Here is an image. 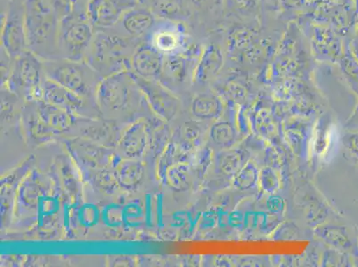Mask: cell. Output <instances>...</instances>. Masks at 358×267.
Listing matches in <instances>:
<instances>
[{"instance_id":"f1b7e54d","label":"cell","mask_w":358,"mask_h":267,"mask_svg":"<svg viewBox=\"0 0 358 267\" xmlns=\"http://www.w3.org/2000/svg\"><path fill=\"white\" fill-rule=\"evenodd\" d=\"M343 145L350 154L358 159V130L345 134Z\"/></svg>"},{"instance_id":"d6986e66","label":"cell","mask_w":358,"mask_h":267,"mask_svg":"<svg viewBox=\"0 0 358 267\" xmlns=\"http://www.w3.org/2000/svg\"><path fill=\"white\" fill-rule=\"evenodd\" d=\"M115 172L119 187L127 191L136 190L144 180V165L135 159L119 161L115 165Z\"/></svg>"},{"instance_id":"7a4b0ae2","label":"cell","mask_w":358,"mask_h":267,"mask_svg":"<svg viewBox=\"0 0 358 267\" xmlns=\"http://www.w3.org/2000/svg\"><path fill=\"white\" fill-rule=\"evenodd\" d=\"M94 37L93 25L87 12H80L73 6L59 22L58 50L63 53L65 59L83 62Z\"/></svg>"},{"instance_id":"f546056e","label":"cell","mask_w":358,"mask_h":267,"mask_svg":"<svg viewBox=\"0 0 358 267\" xmlns=\"http://www.w3.org/2000/svg\"><path fill=\"white\" fill-rule=\"evenodd\" d=\"M185 144L193 145L200 138V130L193 123H185L180 131Z\"/></svg>"},{"instance_id":"484cf974","label":"cell","mask_w":358,"mask_h":267,"mask_svg":"<svg viewBox=\"0 0 358 267\" xmlns=\"http://www.w3.org/2000/svg\"><path fill=\"white\" fill-rule=\"evenodd\" d=\"M162 75L169 79L181 81L185 75V64L183 59L177 55H166L162 68ZM161 75V76H162Z\"/></svg>"},{"instance_id":"9c48e42d","label":"cell","mask_w":358,"mask_h":267,"mask_svg":"<svg viewBox=\"0 0 358 267\" xmlns=\"http://www.w3.org/2000/svg\"><path fill=\"white\" fill-rule=\"evenodd\" d=\"M135 5L134 0H90L87 4V18L93 27L110 28Z\"/></svg>"},{"instance_id":"44dd1931","label":"cell","mask_w":358,"mask_h":267,"mask_svg":"<svg viewBox=\"0 0 358 267\" xmlns=\"http://www.w3.org/2000/svg\"><path fill=\"white\" fill-rule=\"evenodd\" d=\"M162 180L172 190L187 191L192 182L189 165L185 162H176L167 169Z\"/></svg>"},{"instance_id":"e0dca14e","label":"cell","mask_w":358,"mask_h":267,"mask_svg":"<svg viewBox=\"0 0 358 267\" xmlns=\"http://www.w3.org/2000/svg\"><path fill=\"white\" fill-rule=\"evenodd\" d=\"M119 22L127 34L139 38L148 35L156 21L155 15L148 9L133 8L124 13Z\"/></svg>"},{"instance_id":"5b68a950","label":"cell","mask_w":358,"mask_h":267,"mask_svg":"<svg viewBox=\"0 0 358 267\" xmlns=\"http://www.w3.org/2000/svg\"><path fill=\"white\" fill-rule=\"evenodd\" d=\"M45 78L87 99L95 86V71L83 62L61 59L44 64Z\"/></svg>"},{"instance_id":"83f0119b","label":"cell","mask_w":358,"mask_h":267,"mask_svg":"<svg viewBox=\"0 0 358 267\" xmlns=\"http://www.w3.org/2000/svg\"><path fill=\"white\" fill-rule=\"evenodd\" d=\"M94 178H95L96 187L107 194H112L119 187L115 168L113 171H110L108 168L100 169L97 171Z\"/></svg>"},{"instance_id":"cb8c5ba5","label":"cell","mask_w":358,"mask_h":267,"mask_svg":"<svg viewBox=\"0 0 358 267\" xmlns=\"http://www.w3.org/2000/svg\"><path fill=\"white\" fill-rule=\"evenodd\" d=\"M210 138L215 145L222 148H230L236 139L234 127L229 122H219L210 129Z\"/></svg>"},{"instance_id":"277c9868","label":"cell","mask_w":358,"mask_h":267,"mask_svg":"<svg viewBox=\"0 0 358 267\" xmlns=\"http://www.w3.org/2000/svg\"><path fill=\"white\" fill-rule=\"evenodd\" d=\"M129 42L119 36L100 32L94 37L90 48V63L94 70L112 71L113 73L131 70L128 57Z\"/></svg>"},{"instance_id":"ffe728a7","label":"cell","mask_w":358,"mask_h":267,"mask_svg":"<svg viewBox=\"0 0 358 267\" xmlns=\"http://www.w3.org/2000/svg\"><path fill=\"white\" fill-rule=\"evenodd\" d=\"M24 124L28 136H30L31 139L36 143L45 142L55 136H58L57 132L48 128L42 122L40 116L36 112L35 104L34 108L31 109V112L28 109L25 110Z\"/></svg>"},{"instance_id":"8992f818","label":"cell","mask_w":358,"mask_h":267,"mask_svg":"<svg viewBox=\"0 0 358 267\" xmlns=\"http://www.w3.org/2000/svg\"><path fill=\"white\" fill-rule=\"evenodd\" d=\"M138 89L131 71L110 74L97 85L96 103L103 110L118 112L128 106L133 93Z\"/></svg>"},{"instance_id":"6da1fadb","label":"cell","mask_w":358,"mask_h":267,"mask_svg":"<svg viewBox=\"0 0 358 267\" xmlns=\"http://www.w3.org/2000/svg\"><path fill=\"white\" fill-rule=\"evenodd\" d=\"M24 27L27 48L40 57L58 50V20L55 8L48 0H25Z\"/></svg>"},{"instance_id":"8fae6325","label":"cell","mask_w":358,"mask_h":267,"mask_svg":"<svg viewBox=\"0 0 358 267\" xmlns=\"http://www.w3.org/2000/svg\"><path fill=\"white\" fill-rule=\"evenodd\" d=\"M164 55L151 44L140 45L131 57L133 73L144 79L159 80L164 68Z\"/></svg>"},{"instance_id":"4316f807","label":"cell","mask_w":358,"mask_h":267,"mask_svg":"<svg viewBox=\"0 0 358 267\" xmlns=\"http://www.w3.org/2000/svg\"><path fill=\"white\" fill-rule=\"evenodd\" d=\"M259 185L266 193L275 194V192L278 191L280 185H281V179H280L278 172L271 166L260 169Z\"/></svg>"},{"instance_id":"603a6c76","label":"cell","mask_w":358,"mask_h":267,"mask_svg":"<svg viewBox=\"0 0 358 267\" xmlns=\"http://www.w3.org/2000/svg\"><path fill=\"white\" fill-rule=\"evenodd\" d=\"M222 110L220 100L213 96H200L192 104V113L198 119L211 120L217 118Z\"/></svg>"},{"instance_id":"7c38bea8","label":"cell","mask_w":358,"mask_h":267,"mask_svg":"<svg viewBox=\"0 0 358 267\" xmlns=\"http://www.w3.org/2000/svg\"><path fill=\"white\" fill-rule=\"evenodd\" d=\"M148 36V43L164 55L177 54L183 42L178 26L169 21L156 22Z\"/></svg>"},{"instance_id":"4fadbf2b","label":"cell","mask_w":358,"mask_h":267,"mask_svg":"<svg viewBox=\"0 0 358 267\" xmlns=\"http://www.w3.org/2000/svg\"><path fill=\"white\" fill-rule=\"evenodd\" d=\"M149 143L148 123L144 120H136L123 132L119 141L122 154L129 159L141 157Z\"/></svg>"},{"instance_id":"ac0fdd59","label":"cell","mask_w":358,"mask_h":267,"mask_svg":"<svg viewBox=\"0 0 358 267\" xmlns=\"http://www.w3.org/2000/svg\"><path fill=\"white\" fill-rule=\"evenodd\" d=\"M318 236L338 252L358 255V244L347 227L327 226L318 228Z\"/></svg>"},{"instance_id":"3957f363","label":"cell","mask_w":358,"mask_h":267,"mask_svg":"<svg viewBox=\"0 0 358 267\" xmlns=\"http://www.w3.org/2000/svg\"><path fill=\"white\" fill-rule=\"evenodd\" d=\"M44 64L40 57L26 50L13 61L10 76L6 87L22 100L37 101L42 96V73Z\"/></svg>"},{"instance_id":"9a60e30c","label":"cell","mask_w":358,"mask_h":267,"mask_svg":"<svg viewBox=\"0 0 358 267\" xmlns=\"http://www.w3.org/2000/svg\"><path fill=\"white\" fill-rule=\"evenodd\" d=\"M71 143V154L80 164L97 171L106 168L110 164L112 155L102 146L87 140H74Z\"/></svg>"},{"instance_id":"5bb4252c","label":"cell","mask_w":358,"mask_h":267,"mask_svg":"<svg viewBox=\"0 0 358 267\" xmlns=\"http://www.w3.org/2000/svg\"><path fill=\"white\" fill-rule=\"evenodd\" d=\"M41 175L36 172L26 175L15 194V208L19 211H32L37 208L45 189Z\"/></svg>"},{"instance_id":"30bf717a","label":"cell","mask_w":358,"mask_h":267,"mask_svg":"<svg viewBox=\"0 0 358 267\" xmlns=\"http://www.w3.org/2000/svg\"><path fill=\"white\" fill-rule=\"evenodd\" d=\"M41 99L76 116L85 109L84 97L48 78L42 82Z\"/></svg>"},{"instance_id":"7402d4cb","label":"cell","mask_w":358,"mask_h":267,"mask_svg":"<svg viewBox=\"0 0 358 267\" xmlns=\"http://www.w3.org/2000/svg\"><path fill=\"white\" fill-rule=\"evenodd\" d=\"M246 162L244 152L237 149H229L217 155V167L221 173L234 177Z\"/></svg>"},{"instance_id":"2e32d148","label":"cell","mask_w":358,"mask_h":267,"mask_svg":"<svg viewBox=\"0 0 358 267\" xmlns=\"http://www.w3.org/2000/svg\"><path fill=\"white\" fill-rule=\"evenodd\" d=\"M36 112L42 122L58 135L73 128L77 122V116L40 99L34 101Z\"/></svg>"},{"instance_id":"52a82bcc","label":"cell","mask_w":358,"mask_h":267,"mask_svg":"<svg viewBox=\"0 0 358 267\" xmlns=\"http://www.w3.org/2000/svg\"><path fill=\"white\" fill-rule=\"evenodd\" d=\"M1 48L13 59L27 48L24 5L12 3L6 14H1Z\"/></svg>"},{"instance_id":"d4e9b609","label":"cell","mask_w":358,"mask_h":267,"mask_svg":"<svg viewBox=\"0 0 358 267\" xmlns=\"http://www.w3.org/2000/svg\"><path fill=\"white\" fill-rule=\"evenodd\" d=\"M258 167L252 161H247L246 164L240 169L234 177V187L239 191H248L259 184Z\"/></svg>"},{"instance_id":"ba28073f","label":"cell","mask_w":358,"mask_h":267,"mask_svg":"<svg viewBox=\"0 0 358 267\" xmlns=\"http://www.w3.org/2000/svg\"><path fill=\"white\" fill-rule=\"evenodd\" d=\"M134 79L152 112L166 122L173 119L179 106L178 101L173 94L158 80L144 79L136 74Z\"/></svg>"},{"instance_id":"4dcf8cb0","label":"cell","mask_w":358,"mask_h":267,"mask_svg":"<svg viewBox=\"0 0 358 267\" xmlns=\"http://www.w3.org/2000/svg\"><path fill=\"white\" fill-rule=\"evenodd\" d=\"M357 116H358V110H357Z\"/></svg>"}]
</instances>
